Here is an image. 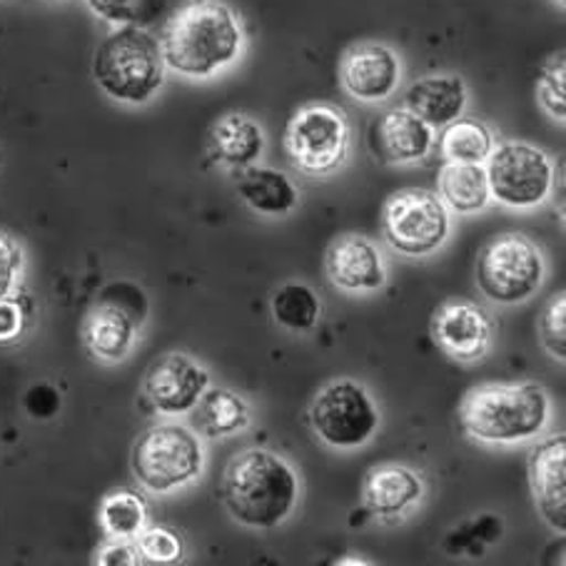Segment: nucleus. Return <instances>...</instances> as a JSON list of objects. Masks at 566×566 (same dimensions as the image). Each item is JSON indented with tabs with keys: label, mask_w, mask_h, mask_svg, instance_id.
Here are the masks:
<instances>
[{
	"label": "nucleus",
	"mask_w": 566,
	"mask_h": 566,
	"mask_svg": "<svg viewBox=\"0 0 566 566\" xmlns=\"http://www.w3.org/2000/svg\"><path fill=\"white\" fill-rule=\"evenodd\" d=\"M434 145V128L409 113L389 111L377 125V148L387 163H415L427 158Z\"/></svg>",
	"instance_id": "a211bd4d"
},
{
	"label": "nucleus",
	"mask_w": 566,
	"mask_h": 566,
	"mask_svg": "<svg viewBox=\"0 0 566 566\" xmlns=\"http://www.w3.org/2000/svg\"><path fill=\"white\" fill-rule=\"evenodd\" d=\"M228 512L252 530H272L295 510L300 482L292 467L268 449H248L224 470Z\"/></svg>",
	"instance_id": "f03ea898"
},
{
	"label": "nucleus",
	"mask_w": 566,
	"mask_h": 566,
	"mask_svg": "<svg viewBox=\"0 0 566 566\" xmlns=\"http://www.w3.org/2000/svg\"><path fill=\"white\" fill-rule=\"evenodd\" d=\"M467 105L464 81L457 75H429L417 81L405 95V107L429 128H444L462 118Z\"/></svg>",
	"instance_id": "dca6fc26"
},
{
	"label": "nucleus",
	"mask_w": 566,
	"mask_h": 566,
	"mask_svg": "<svg viewBox=\"0 0 566 566\" xmlns=\"http://www.w3.org/2000/svg\"><path fill=\"white\" fill-rule=\"evenodd\" d=\"M285 145L290 158L310 175H327L345 163L349 153V125L343 111L317 103L292 118Z\"/></svg>",
	"instance_id": "1a4fd4ad"
},
{
	"label": "nucleus",
	"mask_w": 566,
	"mask_h": 566,
	"mask_svg": "<svg viewBox=\"0 0 566 566\" xmlns=\"http://www.w3.org/2000/svg\"><path fill=\"white\" fill-rule=\"evenodd\" d=\"M539 97L542 105L556 118L564 120V61L559 57V65H552L544 73L539 83Z\"/></svg>",
	"instance_id": "2f4dec72"
},
{
	"label": "nucleus",
	"mask_w": 566,
	"mask_h": 566,
	"mask_svg": "<svg viewBox=\"0 0 566 566\" xmlns=\"http://www.w3.org/2000/svg\"><path fill=\"white\" fill-rule=\"evenodd\" d=\"M202 444L182 424H158L138 437L133 447V474L150 492H172L195 482L202 472Z\"/></svg>",
	"instance_id": "39448f33"
},
{
	"label": "nucleus",
	"mask_w": 566,
	"mask_h": 566,
	"mask_svg": "<svg viewBox=\"0 0 566 566\" xmlns=\"http://www.w3.org/2000/svg\"><path fill=\"white\" fill-rule=\"evenodd\" d=\"M566 295L559 292L546 310L542 312L539 319V337L542 345L546 347V353L554 355L559 363H564L566 357Z\"/></svg>",
	"instance_id": "c85d7f7f"
},
{
	"label": "nucleus",
	"mask_w": 566,
	"mask_h": 566,
	"mask_svg": "<svg viewBox=\"0 0 566 566\" xmlns=\"http://www.w3.org/2000/svg\"><path fill=\"white\" fill-rule=\"evenodd\" d=\"M530 486L534 502L549 526L566 530V439L556 434L536 444L530 454Z\"/></svg>",
	"instance_id": "ddd939ff"
},
{
	"label": "nucleus",
	"mask_w": 566,
	"mask_h": 566,
	"mask_svg": "<svg viewBox=\"0 0 566 566\" xmlns=\"http://www.w3.org/2000/svg\"><path fill=\"white\" fill-rule=\"evenodd\" d=\"M25 315L21 302L13 297H0V345L15 343L23 335Z\"/></svg>",
	"instance_id": "473e14b6"
},
{
	"label": "nucleus",
	"mask_w": 566,
	"mask_h": 566,
	"mask_svg": "<svg viewBox=\"0 0 566 566\" xmlns=\"http://www.w3.org/2000/svg\"><path fill=\"white\" fill-rule=\"evenodd\" d=\"M138 327L140 325L128 315V312L113 305V302L101 300L85 319L83 339L87 349H91L97 359L120 363V359L130 355Z\"/></svg>",
	"instance_id": "f3484780"
},
{
	"label": "nucleus",
	"mask_w": 566,
	"mask_h": 566,
	"mask_svg": "<svg viewBox=\"0 0 566 566\" xmlns=\"http://www.w3.org/2000/svg\"><path fill=\"white\" fill-rule=\"evenodd\" d=\"M439 195L454 212H480L490 202L486 170L474 163H447L439 172Z\"/></svg>",
	"instance_id": "5701e85b"
},
{
	"label": "nucleus",
	"mask_w": 566,
	"mask_h": 566,
	"mask_svg": "<svg viewBox=\"0 0 566 566\" xmlns=\"http://www.w3.org/2000/svg\"><path fill=\"white\" fill-rule=\"evenodd\" d=\"M549 422V395L536 382L482 385L467 392L460 424L476 442L514 444L542 434Z\"/></svg>",
	"instance_id": "7ed1b4c3"
},
{
	"label": "nucleus",
	"mask_w": 566,
	"mask_h": 566,
	"mask_svg": "<svg viewBox=\"0 0 566 566\" xmlns=\"http://www.w3.org/2000/svg\"><path fill=\"white\" fill-rule=\"evenodd\" d=\"M101 522L115 539H133L145 526V504L133 492H113L101 506Z\"/></svg>",
	"instance_id": "a878e982"
},
{
	"label": "nucleus",
	"mask_w": 566,
	"mask_h": 566,
	"mask_svg": "<svg viewBox=\"0 0 566 566\" xmlns=\"http://www.w3.org/2000/svg\"><path fill=\"white\" fill-rule=\"evenodd\" d=\"M242 45L238 18L220 0H188L163 31L165 65L190 77H208L235 61Z\"/></svg>",
	"instance_id": "f257e3e1"
},
{
	"label": "nucleus",
	"mask_w": 566,
	"mask_h": 566,
	"mask_svg": "<svg viewBox=\"0 0 566 566\" xmlns=\"http://www.w3.org/2000/svg\"><path fill=\"white\" fill-rule=\"evenodd\" d=\"M210 387L208 369L190 355L170 353L155 363L145 375V397L165 415L192 412L205 389Z\"/></svg>",
	"instance_id": "f8f14e48"
},
{
	"label": "nucleus",
	"mask_w": 566,
	"mask_h": 566,
	"mask_svg": "<svg viewBox=\"0 0 566 566\" xmlns=\"http://www.w3.org/2000/svg\"><path fill=\"white\" fill-rule=\"evenodd\" d=\"M419 496H422V480L407 467H377L365 480V504L379 516L402 514L409 504L419 502Z\"/></svg>",
	"instance_id": "6ab92c4d"
},
{
	"label": "nucleus",
	"mask_w": 566,
	"mask_h": 566,
	"mask_svg": "<svg viewBox=\"0 0 566 566\" xmlns=\"http://www.w3.org/2000/svg\"><path fill=\"white\" fill-rule=\"evenodd\" d=\"M447 163H474L482 165L494 150V138L484 123L472 118H457L444 125L442 138H439Z\"/></svg>",
	"instance_id": "b1692460"
},
{
	"label": "nucleus",
	"mask_w": 566,
	"mask_h": 566,
	"mask_svg": "<svg viewBox=\"0 0 566 566\" xmlns=\"http://www.w3.org/2000/svg\"><path fill=\"white\" fill-rule=\"evenodd\" d=\"M382 228L389 245L402 255H429L442 248L449 235L447 205L422 188L399 190L385 205Z\"/></svg>",
	"instance_id": "0eeeda50"
},
{
	"label": "nucleus",
	"mask_w": 566,
	"mask_h": 566,
	"mask_svg": "<svg viewBox=\"0 0 566 566\" xmlns=\"http://www.w3.org/2000/svg\"><path fill=\"white\" fill-rule=\"evenodd\" d=\"M432 337L447 357L457 363H474L490 353L494 322L476 302L457 297L434 312Z\"/></svg>",
	"instance_id": "9b49d317"
},
{
	"label": "nucleus",
	"mask_w": 566,
	"mask_h": 566,
	"mask_svg": "<svg viewBox=\"0 0 566 566\" xmlns=\"http://www.w3.org/2000/svg\"><path fill=\"white\" fill-rule=\"evenodd\" d=\"M138 552L150 564H175L182 559L185 546L180 534L168 526H150L138 534Z\"/></svg>",
	"instance_id": "cd10ccee"
},
{
	"label": "nucleus",
	"mask_w": 566,
	"mask_h": 566,
	"mask_svg": "<svg viewBox=\"0 0 566 566\" xmlns=\"http://www.w3.org/2000/svg\"><path fill=\"white\" fill-rule=\"evenodd\" d=\"M345 91L365 103H379L395 93L399 83V61L389 48L363 43L349 48L343 61Z\"/></svg>",
	"instance_id": "4468645a"
},
{
	"label": "nucleus",
	"mask_w": 566,
	"mask_h": 566,
	"mask_svg": "<svg viewBox=\"0 0 566 566\" xmlns=\"http://www.w3.org/2000/svg\"><path fill=\"white\" fill-rule=\"evenodd\" d=\"M140 552L133 549L130 544H111L105 546V549L97 554V564H105V566H135L140 559Z\"/></svg>",
	"instance_id": "72a5a7b5"
},
{
	"label": "nucleus",
	"mask_w": 566,
	"mask_h": 566,
	"mask_svg": "<svg viewBox=\"0 0 566 566\" xmlns=\"http://www.w3.org/2000/svg\"><path fill=\"white\" fill-rule=\"evenodd\" d=\"M238 192L252 210L262 214H287L300 192L285 172L272 168H248L238 175Z\"/></svg>",
	"instance_id": "412c9836"
},
{
	"label": "nucleus",
	"mask_w": 566,
	"mask_h": 566,
	"mask_svg": "<svg viewBox=\"0 0 566 566\" xmlns=\"http://www.w3.org/2000/svg\"><path fill=\"white\" fill-rule=\"evenodd\" d=\"M544 282V258L522 232H504L476 258V285L496 305H516L536 295Z\"/></svg>",
	"instance_id": "423d86ee"
},
{
	"label": "nucleus",
	"mask_w": 566,
	"mask_h": 566,
	"mask_svg": "<svg viewBox=\"0 0 566 566\" xmlns=\"http://www.w3.org/2000/svg\"><path fill=\"white\" fill-rule=\"evenodd\" d=\"M310 422L325 444L355 449L373 439L379 427V412L363 385L339 379L315 397L310 407Z\"/></svg>",
	"instance_id": "6e6552de"
},
{
	"label": "nucleus",
	"mask_w": 566,
	"mask_h": 566,
	"mask_svg": "<svg viewBox=\"0 0 566 566\" xmlns=\"http://www.w3.org/2000/svg\"><path fill=\"white\" fill-rule=\"evenodd\" d=\"M319 310L322 307L315 292L307 285H300V282H287L272 295V317L287 329H312L319 319Z\"/></svg>",
	"instance_id": "393cba45"
},
{
	"label": "nucleus",
	"mask_w": 566,
	"mask_h": 566,
	"mask_svg": "<svg viewBox=\"0 0 566 566\" xmlns=\"http://www.w3.org/2000/svg\"><path fill=\"white\" fill-rule=\"evenodd\" d=\"M195 409V422L205 437L222 439L242 432L250 424V409L245 399L230 389H205Z\"/></svg>",
	"instance_id": "4be33fe9"
},
{
	"label": "nucleus",
	"mask_w": 566,
	"mask_h": 566,
	"mask_svg": "<svg viewBox=\"0 0 566 566\" xmlns=\"http://www.w3.org/2000/svg\"><path fill=\"white\" fill-rule=\"evenodd\" d=\"M103 302H113L120 310L128 312V315L143 325L145 315H148V300H145V292L140 287L130 285V282H115V285L107 287L103 295Z\"/></svg>",
	"instance_id": "7c9ffc66"
},
{
	"label": "nucleus",
	"mask_w": 566,
	"mask_h": 566,
	"mask_svg": "<svg viewBox=\"0 0 566 566\" xmlns=\"http://www.w3.org/2000/svg\"><path fill=\"white\" fill-rule=\"evenodd\" d=\"M93 77L113 101L148 103L165 81L163 48L145 28L123 25L97 45Z\"/></svg>",
	"instance_id": "20e7f679"
},
{
	"label": "nucleus",
	"mask_w": 566,
	"mask_h": 566,
	"mask_svg": "<svg viewBox=\"0 0 566 566\" xmlns=\"http://www.w3.org/2000/svg\"><path fill=\"white\" fill-rule=\"evenodd\" d=\"M325 265L332 285L349 292H373L387 282L379 250L363 235H343L332 242Z\"/></svg>",
	"instance_id": "2eb2a0df"
},
{
	"label": "nucleus",
	"mask_w": 566,
	"mask_h": 566,
	"mask_svg": "<svg viewBox=\"0 0 566 566\" xmlns=\"http://www.w3.org/2000/svg\"><path fill=\"white\" fill-rule=\"evenodd\" d=\"M262 148V130L245 115H224L210 133V155L230 168H248L260 158Z\"/></svg>",
	"instance_id": "aec40b11"
},
{
	"label": "nucleus",
	"mask_w": 566,
	"mask_h": 566,
	"mask_svg": "<svg viewBox=\"0 0 566 566\" xmlns=\"http://www.w3.org/2000/svg\"><path fill=\"white\" fill-rule=\"evenodd\" d=\"M486 165L490 195L510 208H534L549 198L554 168L542 150L526 143H504L492 150Z\"/></svg>",
	"instance_id": "9d476101"
},
{
	"label": "nucleus",
	"mask_w": 566,
	"mask_h": 566,
	"mask_svg": "<svg viewBox=\"0 0 566 566\" xmlns=\"http://www.w3.org/2000/svg\"><path fill=\"white\" fill-rule=\"evenodd\" d=\"M85 3L111 23L150 28L168 11L170 0H85Z\"/></svg>",
	"instance_id": "bb28decb"
},
{
	"label": "nucleus",
	"mask_w": 566,
	"mask_h": 566,
	"mask_svg": "<svg viewBox=\"0 0 566 566\" xmlns=\"http://www.w3.org/2000/svg\"><path fill=\"white\" fill-rule=\"evenodd\" d=\"M23 270V250L18 242L0 232V297H11Z\"/></svg>",
	"instance_id": "c756f323"
}]
</instances>
